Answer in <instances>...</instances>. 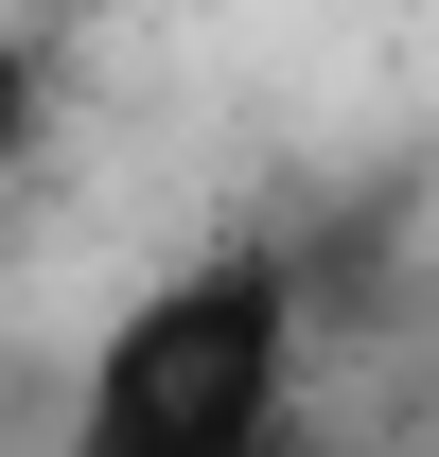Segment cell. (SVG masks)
<instances>
[{
  "label": "cell",
  "instance_id": "1",
  "mask_svg": "<svg viewBox=\"0 0 439 457\" xmlns=\"http://www.w3.org/2000/svg\"><path fill=\"white\" fill-rule=\"evenodd\" d=\"M281 440H299V282H281V228H228L106 317L54 457H281Z\"/></svg>",
  "mask_w": 439,
  "mask_h": 457
},
{
  "label": "cell",
  "instance_id": "2",
  "mask_svg": "<svg viewBox=\"0 0 439 457\" xmlns=\"http://www.w3.org/2000/svg\"><path fill=\"white\" fill-rule=\"evenodd\" d=\"M54 141V36H0V176Z\"/></svg>",
  "mask_w": 439,
  "mask_h": 457
},
{
  "label": "cell",
  "instance_id": "3",
  "mask_svg": "<svg viewBox=\"0 0 439 457\" xmlns=\"http://www.w3.org/2000/svg\"><path fill=\"white\" fill-rule=\"evenodd\" d=\"M281 457H334V440H317V422H299V440H281Z\"/></svg>",
  "mask_w": 439,
  "mask_h": 457
}]
</instances>
